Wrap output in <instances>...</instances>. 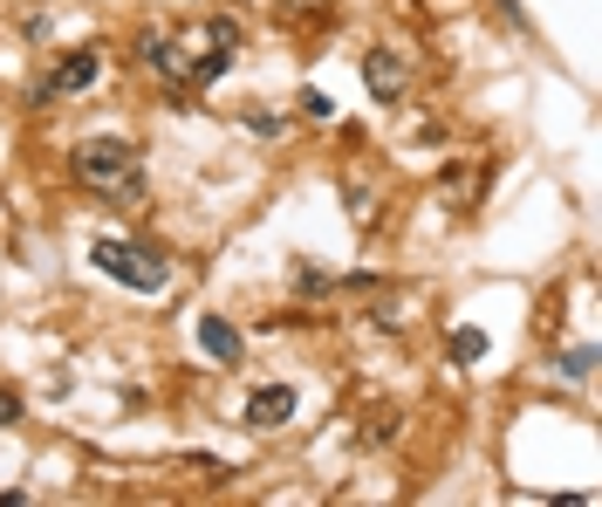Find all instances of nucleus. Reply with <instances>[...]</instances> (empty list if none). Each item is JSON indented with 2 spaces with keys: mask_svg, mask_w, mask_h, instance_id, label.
<instances>
[{
  "mask_svg": "<svg viewBox=\"0 0 602 507\" xmlns=\"http://www.w3.org/2000/svg\"><path fill=\"white\" fill-rule=\"evenodd\" d=\"M90 261L110 274V282L138 288V295H158V288L172 282V261H158L151 247H130V240H96V247H90Z\"/></svg>",
  "mask_w": 602,
  "mask_h": 507,
  "instance_id": "nucleus-2",
  "label": "nucleus"
},
{
  "mask_svg": "<svg viewBox=\"0 0 602 507\" xmlns=\"http://www.w3.org/2000/svg\"><path fill=\"white\" fill-rule=\"evenodd\" d=\"M144 62L158 69V75H178V62H186V56H178V35L172 42L165 35H144Z\"/></svg>",
  "mask_w": 602,
  "mask_h": 507,
  "instance_id": "nucleus-8",
  "label": "nucleus"
},
{
  "mask_svg": "<svg viewBox=\"0 0 602 507\" xmlns=\"http://www.w3.org/2000/svg\"><path fill=\"white\" fill-rule=\"evenodd\" d=\"M69 165H75V179L96 186V192H138L144 186L138 179V144L130 138H83Z\"/></svg>",
  "mask_w": 602,
  "mask_h": 507,
  "instance_id": "nucleus-1",
  "label": "nucleus"
},
{
  "mask_svg": "<svg viewBox=\"0 0 602 507\" xmlns=\"http://www.w3.org/2000/svg\"><path fill=\"white\" fill-rule=\"evenodd\" d=\"M445 350H452V364H480L493 343H486V329H480V322H459V329H452V343H445Z\"/></svg>",
  "mask_w": 602,
  "mask_h": 507,
  "instance_id": "nucleus-7",
  "label": "nucleus"
},
{
  "mask_svg": "<svg viewBox=\"0 0 602 507\" xmlns=\"http://www.w3.org/2000/svg\"><path fill=\"white\" fill-rule=\"evenodd\" d=\"M295 282H302V295H322V288H329V274H322V268H302Z\"/></svg>",
  "mask_w": 602,
  "mask_h": 507,
  "instance_id": "nucleus-11",
  "label": "nucleus"
},
{
  "mask_svg": "<svg viewBox=\"0 0 602 507\" xmlns=\"http://www.w3.org/2000/svg\"><path fill=\"white\" fill-rule=\"evenodd\" d=\"M199 350H205L213 364H226V370H233V364H240V350H247V343H240V329H233L226 316H199Z\"/></svg>",
  "mask_w": 602,
  "mask_h": 507,
  "instance_id": "nucleus-6",
  "label": "nucleus"
},
{
  "mask_svg": "<svg viewBox=\"0 0 602 507\" xmlns=\"http://www.w3.org/2000/svg\"><path fill=\"white\" fill-rule=\"evenodd\" d=\"M302 110H308V117H316V123H322V117H335V104H329V90H316V83H308V90H302Z\"/></svg>",
  "mask_w": 602,
  "mask_h": 507,
  "instance_id": "nucleus-10",
  "label": "nucleus"
},
{
  "mask_svg": "<svg viewBox=\"0 0 602 507\" xmlns=\"http://www.w3.org/2000/svg\"><path fill=\"white\" fill-rule=\"evenodd\" d=\"M287 418H295V391H287V385H260L247 398V425H253V433H281Z\"/></svg>",
  "mask_w": 602,
  "mask_h": 507,
  "instance_id": "nucleus-4",
  "label": "nucleus"
},
{
  "mask_svg": "<svg viewBox=\"0 0 602 507\" xmlns=\"http://www.w3.org/2000/svg\"><path fill=\"white\" fill-rule=\"evenodd\" d=\"M562 377H568V385H589V377H595V350L589 343H568L562 350Z\"/></svg>",
  "mask_w": 602,
  "mask_h": 507,
  "instance_id": "nucleus-9",
  "label": "nucleus"
},
{
  "mask_svg": "<svg viewBox=\"0 0 602 507\" xmlns=\"http://www.w3.org/2000/svg\"><path fill=\"white\" fill-rule=\"evenodd\" d=\"M96 75H103V62L90 56V48H75V56L56 62V75H48V83H35V104H48V96H62V90H90Z\"/></svg>",
  "mask_w": 602,
  "mask_h": 507,
  "instance_id": "nucleus-3",
  "label": "nucleus"
},
{
  "mask_svg": "<svg viewBox=\"0 0 602 507\" xmlns=\"http://www.w3.org/2000/svg\"><path fill=\"white\" fill-rule=\"evenodd\" d=\"M21 418V391H0V425H14Z\"/></svg>",
  "mask_w": 602,
  "mask_h": 507,
  "instance_id": "nucleus-12",
  "label": "nucleus"
},
{
  "mask_svg": "<svg viewBox=\"0 0 602 507\" xmlns=\"http://www.w3.org/2000/svg\"><path fill=\"white\" fill-rule=\"evenodd\" d=\"M363 90H370L377 104H398L404 96V62L390 56V48H370V56H363Z\"/></svg>",
  "mask_w": 602,
  "mask_h": 507,
  "instance_id": "nucleus-5",
  "label": "nucleus"
}]
</instances>
